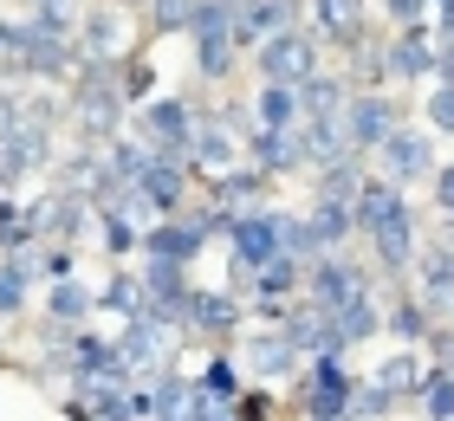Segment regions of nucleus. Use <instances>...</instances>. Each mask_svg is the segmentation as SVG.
<instances>
[{
    "label": "nucleus",
    "mask_w": 454,
    "mask_h": 421,
    "mask_svg": "<svg viewBox=\"0 0 454 421\" xmlns=\"http://www.w3.org/2000/svg\"><path fill=\"white\" fill-rule=\"evenodd\" d=\"M350 207H357V240H370L377 272L403 279V272L416 266V253H422V214H416V201H409V188H396L389 175H364Z\"/></svg>",
    "instance_id": "f257e3e1"
},
{
    "label": "nucleus",
    "mask_w": 454,
    "mask_h": 421,
    "mask_svg": "<svg viewBox=\"0 0 454 421\" xmlns=\"http://www.w3.org/2000/svg\"><path fill=\"white\" fill-rule=\"evenodd\" d=\"M247 58H254V72L273 78V84H305L312 72H325V33L305 19V27H286L273 39H260Z\"/></svg>",
    "instance_id": "f03ea898"
},
{
    "label": "nucleus",
    "mask_w": 454,
    "mask_h": 421,
    "mask_svg": "<svg viewBox=\"0 0 454 421\" xmlns=\"http://www.w3.org/2000/svg\"><path fill=\"white\" fill-rule=\"evenodd\" d=\"M227 260H234V285L247 292V279H254L260 266L286 260V240H279V207H240L234 221H227Z\"/></svg>",
    "instance_id": "7ed1b4c3"
},
{
    "label": "nucleus",
    "mask_w": 454,
    "mask_h": 421,
    "mask_svg": "<svg viewBox=\"0 0 454 421\" xmlns=\"http://www.w3.org/2000/svg\"><path fill=\"white\" fill-rule=\"evenodd\" d=\"M208 240H215V221H208V207H182V214H162L156 227H143V260L195 266Z\"/></svg>",
    "instance_id": "20e7f679"
},
{
    "label": "nucleus",
    "mask_w": 454,
    "mask_h": 421,
    "mask_svg": "<svg viewBox=\"0 0 454 421\" xmlns=\"http://www.w3.org/2000/svg\"><path fill=\"white\" fill-rule=\"evenodd\" d=\"M377 162H383V175L396 182V188H422V182H435V168H442V156H435V130H416V123H396L389 130V143L377 150Z\"/></svg>",
    "instance_id": "39448f33"
},
{
    "label": "nucleus",
    "mask_w": 454,
    "mask_h": 421,
    "mask_svg": "<svg viewBox=\"0 0 454 421\" xmlns=\"http://www.w3.org/2000/svg\"><path fill=\"white\" fill-rule=\"evenodd\" d=\"M195 123H201V111L189 97H143L137 104V136L150 143V150H162V156H189Z\"/></svg>",
    "instance_id": "423d86ee"
},
{
    "label": "nucleus",
    "mask_w": 454,
    "mask_h": 421,
    "mask_svg": "<svg viewBox=\"0 0 454 421\" xmlns=\"http://www.w3.org/2000/svg\"><path fill=\"white\" fill-rule=\"evenodd\" d=\"M396 123H409L403 117V97H389V91H350V104H344V136H350V150H357V156H377Z\"/></svg>",
    "instance_id": "0eeeda50"
},
{
    "label": "nucleus",
    "mask_w": 454,
    "mask_h": 421,
    "mask_svg": "<svg viewBox=\"0 0 454 421\" xmlns=\"http://www.w3.org/2000/svg\"><path fill=\"white\" fill-rule=\"evenodd\" d=\"M435 52H442L435 19L396 27V39L383 46V58H389V84H435Z\"/></svg>",
    "instance_id": "6e6552de"
},
{
    "label": "nucleus",
    "mask_w": 454,
    "mask_h": 421,
    "mask_svg": "<svg viewBox=\"0 0 454 421\" xmlns=\"http://www.w3.org/2000/svg\"><path fill=\"white\" fill-rule=\"evenodd\" d=\"M247 318H254V305H240L234 292H208V285H195L189 292V305H182V331L201 337V344H227L234 331H247Z\"/></svg>",
    "instance_id": "1a4fd4ad"
},
{
    "label": "nucleus",
    "mask_w": 454,
    "mask_h": 421,
    "mask_svg": "<svg viewBox=\"0 0 454 421\" xmlns=\"http://www.w3.org/2000/svg\"><path fill=\"white\" fill-rule=\"evenodd\" d=\"M78 46H85V58H98V66H117V58L130 52V0H98V7H85Z\"/></svg>",
    "instance_id": "9d476101"
},
{
    "label": "nucleus",
    "mask_w": 454,
    "mask_h": 421,
    "mask_svg": "<svg viewBox=\"0 0 454 421\" xmlns=\"http://www.w3.org/2000/svg\"><path fill=\"white\" fill-rule=\"evenodd\" d=\"M201 175L189 168V156H162V150H150V162H143V175H137V188H143V201L156 207V214H182L189 207V188H195Z\"/></svg>",
    "instance_id": "9b49d317"
},
{
    "label": "nucleus",
    "mask_w": 454,
    "mask_h": 421,
    "mask_svg": "<svg viewBox=\"0 0 454 421\" xmlns=\"http://www.w3.org/2000/svg\"><path fill=\"white\" fill-rule=\"evenodd\" d=\"M234 156H247L240 150V130L227 117H201L195 123V143H189V168L208 182V175H221V168H234Z\"/></svg>",
    "instance_id": "f8f14e48"
},
{
    "label": "nucleus",
    "mask_w": 454,
    "mask_h": 421,
    "mask_svg": "<svg viewBox=\"0 0 454 421\" xmlns=\"http://www.w3.org/2000/svg\"><path fill=\"white\" fill-rule=\"evenodd\" d=\"M247 370H254L260 376V383H286V376H299L305 370V356L293 350V337H286L279 324H266V331H254V337H247Z\"/></svg>",
    "instance_id": "ddd939ff"
},
{
    "label": "nucleus",
    "mask_w": 454,
    "mask_h": 421,
    "mask_svg": "<svg viewBox=\"0 0 454 421\" xmlns=\"http://www.w3.org/2000/svg\"><path fill=\"white\" fill-rule=\"evenodd\" d=\"M409 272H416V292L428 299V311L448 318V305H454V246H448V240H428Z\"/></svg>",
    "instance_id": "4468645a"
},
{
    "label": "nucleus",
    "mask_w": 454,
    "mask_h": 421,
    "mask_svg": "<svg viewBox=\"0 0 454 421\" xmlns=\"http://www.w3.org/2000/svg\"><path fill=\"white\" fill-rule=\"evenodd\" d=\"M364 13H370V0H312V27L325 33V46H338V52L364 46Z\"/></svg>",
    "instance_id": "2eb2a0df"
},
{
    "label": "nucleus",
    "mask_w": 454,
    "mask_h": 421,
    "mask_svg": "<svg viewBox=\"0 0 454 421\" xmlns=\"http://www.w3.org/2000/svg\"><path fill=\"white\" fill-rule=\"evenodd\" d=\"M39 279V246H13L0 253V324H13L27 311V292Z\"/></svg>",
    "instance_id": "dca6fc26"
},
{
    "label": "nucleus",
    "mask_w": 454,
    "mask_h": 421,
    "mask_svg": "<svg viewBox=\"0 0 454 421\" xmlns=\"http://www.w3.org/2000/svg\"><path fill=\"white\" fill-rule=\"evenodd\" d=\"M91 318H98V292L78 279V272L46 285V324L52 331H78V324H91Z\"/></svg>",
    "instance_id": "f3484780"
},
{
    "label": "nucleus",
    "mask_w": 454,
    "mask_h": 421,
    "mask_svg": "<svg viewBox=\"0 0 454 421\" xmlns=\"http://www.w3.org/2000/svg\"><path fill=\"white\" fill-rule=\"evenodd\" d=\"M305 221H312V234H318L325 253H344L350 240H357V207H350V195H312Z\"/></svg>",
    "instance_id": "a211bd4d"
},
{
    "label": "nucleus",
    "mask_w": 454,
    "mask_h": 421,
    "mask_svg": "<svg viewBox=\"0 0 454 421\" xmlns=\"http://www.w3.org/2000/svg\"><path fill=\"white\" fill-rule=\"evenodd\" d=\"M240 150L254 168H266V175H293L299 168V136L293 130H266V123H254V130L240 136Z\"/></svg>",
    "instance_id": "6ab92c4d"
},
{
    "label": "nucleus",
    "mask_w": 454,
    "mask_h": 421,
    "mask_svg": "<svg viewBox=\"0 0 454 421\" xmlns=\"http://www.w3.org/2000/svg\"><path fill=\"white\" fill-rule=\"evenodd\" d=\"M143 305H150V292H143V272H130V266H111V279L98 285V318L130 324V318H143Z\"/></svg>",
    "instance_id": "aec40b11"
},
{
    "label": "nucleus",
    "mask_w": 454,
    "mask_h": 421,
    "mask_svg": "<svg viewBox=\"0 0 454 421\" xmlns=\"http://www.w3.org/2000/svg\"><path fill=\"white\" fill-rule=\"evenodd\" d=\"M247 292H254V305H293L299 292H305V260H273V266H260L254 279H247Z\"/></svg>",
    "instance_id": "412c9836"
},
{
    "label": "nucleus",
    "mask_w": 454,
    "mask_h": 421,
    "mask_svg": "<svg viewBox=\"0 0 454 421\" xmlns=\"http://www.w3.org/2000/svg\"><path fill=\"white\" fill-rule=\"evenodd\" d=\"M383 331L396 337V344H416V350H422L428 337H435V311H428L422 292H403V299L383 311Z\"/></svg>",
    "instance_id": "4be33fe9"
},
{
    "label": "nucleus",
    "mask_w": 454,
    "mask_h": 421,
    "mask_svg": "<svg viewBox=\"0 0 454 421\" xmlns=\"http://www.w3.org/2000/svg\"><path fill=\"white\" fill-rule=\"evenodd\" d=\"M254 123H266V130H299V123H305V111H299V84L260 78V91H254Z\"/></svg>",
    "instance_id": "5701e85b"
},
{
    "label": "nucleus",
    "mask_w": 454,
    "mask_h": 421,
    "mask_svg": "<svg viewBox=\"0 0 454 421\" xmlns=\"http://www.w3.org/2000/svg\"><path fill=\"white\" fill-rule=\"evenodd\" d=\"M332 324H338V337H344V350H350V344H370V337L383 331V311H377V285H370V292H357L350 305H338V311H332Z\"/></svg>",
    "instance_id": "b1692460"
},
{
    "label": "nucleus",
    "mask_w": 454,
    "mask_h": 421,
    "mask_svg": "<svg viewBox=\"0 0 454 421\" xmlns=\"http://www.w3.org/2000/svg\"><path fill=\"white\" fill-rule=\"evenodd\" d=\"M98 253H105V266H123L130 253H143V227L130 214H98Z\"/></svg>",
    "instance_id": "393cba45"
},
{
    "label": "nucleus",
    "mask_w": 454,
    "mask_h": 421,
    "mask_svg": "<svg viewBox=\"0 0 454 421\" xmlns=\"http://www.w3.org/2000/svg\"><path fill=\"white\" fill-rule=\"evenodd\" d=\"M416 409H422V421H454V370H442V363L422 370Z\"/></svg>",
    "instance_id": "a878e982"
},
{
    "label": "nucleus",
    "mask_w": 454,
    "mask_h": 421,
    "mask_svg": "<svg viewBox=\"0 0 454 421\" xmlns=\"http://www.w3.org/2000/svg\"><path fill=\"white\" fill-rule=\"evenodd\" d=\"M195 383H201V389H215L221 402H234V395H240V363H234V350H215L208 363L195 370Z\"/></svg>",
    "instance_id": "bb28decb"
},
{
    "label": "nucleus",
    "mask_w": 454,
    "mask_h": 421,
    "mask_svg": "<svg viewBox=\"0 0 454 421\" xmlns=\"http://www.w3.org/2000/svg\"><path fill=\"white\" fill-rule=\"evenodd\" d=\"M279 240H286V253H293V260H305V266H312L318 260V234H312V221H305V214H293V207H279Z\"/></svg>",
    "instance_id": "cd10ccee"
},
{
    "label": "nucleus",
    "mask_w": 454,
    "mask_h": 421,
    "mask_svg": "<svg viewBox=\"0 0 454 421\" xmlns=\"http://www.w3.org/2000/svg\"><path fill=\"white\" fill-rule=\"evenodd\" d=\"M143 7H150V33H189L201 0H143Z\"/></svg>",
    "instance_id": "c85d7f7f"
},
{
    "label": "nucleus",
    "mask_w": 454,
    "mask_h": 421,
    "mask_svg": "<svg viewBox=\"0 0 454 421\" xmlns=\"http://www.w3.org/2000/svg\"><path fill=\"white\" fill-rule=\"evenodd\" d=\"M422 123L435 136H454V84H435V91L422 97Z\"/></svg>",
    "instance_id": "c756f323"
},
{
    "label": "nucleus",
    "mask_w": 454,
    "mask_h": 421,
    "mask_svg": "<svg viewBox=\"0 0 454 421\" xmlns=\"http://www.w3.org/2000/svg\"><path fill=\"white\" fill-rule=\"evenodd\" d=\"M72 272H78V253L66 246V240H46V246H39V279H72Z\"/></svg>",
    "instance_id": "7c9ffc66"
},
{
    "label": "nucleus",
    "mask_w": 454,
    "mask_h": 421,
    "mask_svg": "<svg viewBox=\"0 0 454 421\" xmlns=\"http://www.w3.org/2000/svg\"><path fill=\"white\" fill-rule=\"evenodd\" d=\"M273 383H260V389H240L234 395V421H273Z\"/></svg>",
    "instance_id": "2f4dec72"
},
{
    "label": "nucleus",
    "mask_w": 454,
    "mask_h": 421,
    "mask_svg": "<svg viewBox=\"0 0 454 421\" xmlns=\"http://www.w3.org/2000/svg\"><path fill=\"white\" fill-rule=\"evenodd\" d=\"M117 84H123V97H130V104H143V97H150V84H156L150 58H130V66L117 72Z\"/></svg>",
    "instance_id": "473e14b6"
},
{
    "label": "nucleus",
    "mask_w": 454,
    "mask_h": 421,
    "mask_svg": "<svg viewBox=\"0 0 454 421\" xmlns=\"http://www.w3.org/2000/svg\"><path fill=\"white\" fill-rule=\"evenodd\" d=\"M27 111H33V104L20 97L13 84H0V136H7V130H20V123H27Z\"/></svg>",
    "instance_id": "72a5a7b5"
},
{
    "label": "nucleus",
    "mask_w": 454,
    "mask_h": 421,
    "mask_svg": "<svg viewBox=\"0 0 454 421\" xmlns=\"http://www.w3.org/2000/svg\"><path fill=\"white\" fill-rule=\"evenodd\" d=\"M383 13L396 19V27H416V19H428L435 7H428V0H383Z\"/></svg>",
    "instance_id": "f704fd0d"
},
{
    "label": "nucleus",
    "mask_w": 454,
    "mask_h": 421,
    "mask_svg": "<svg viewBox=\"0 0 454 421\" xmlns=\"http://www.w3.org/2000/svg\"><path fill=\"white\" fill-rule=\"evenodd\" d=\"M428 188H435V207H442V221L454 214V156L435 168V182H428Z\"/></svg>",
    "instance_id": "c9c22d12"
},
{
    "label": "nucleus",
    "mask_w": 454,
    "mask_h": 421,
    "mask_svg": "<svg viewBox=\"0 0 454 421\" xmlns=\"http://www.w3.org/2000/svg\"><path fill=\"white\" fill-rule=\"evenodd\" d=\"M435 84H454V39H442V52H435Z\"/></svg>",
    "instance_id": "e433bc0d"
},
{
    "label": "nucleus",
    "mask_w": 454,
    "mask_h": 421,
    "mask_svg": "<svg viewBox=\"0 0 454 421\" xmlns=\"http://www.w3.org/2000/svg\"><path fill=\"white\" fill-rule=\"evenodd\" d=\"M33 7H66V13H72V0H33Z\"/></svg>",
    "instance_id": "4c0bfd02"
},
{
    "label": "nucleus",
    "mask_w": 454,
    "mask_h": 421,
    "mask_svg": "<svg viewBox=\"0 0 454 421\" xmlns=\"http://www.w3.org/2000/svg\"><path fill=\"white\" fill-rule=\"evenodd\" d=\"M428 7H435V13H442V7H454V0H428Z\"/></svg>",
    "instance_id": "58836bf2"
},
{
    "label": "nucleus",
    "mask_w": 454,
    "mask_h": 421,
    "mask_svg": "<svg viewBox=\"0 0 454 421\" xmlns=\"http://www.w3.org/2000/svg\"><path fill=\"white\" fill-rule=\"evenodd\" d=\"M162 421H189V415H162Z\"/></svg>",
    "instance_id": "ea45409f"
},
{
    "label": "nucleus",
    "mask_w": 454,
    "mask_h": 421,
    "mask_svg": "<svg viewBox=\"0 0 454 421\" xmlns=\"http://www.w3.org/2000/svg\"><path fill=\"white\" fill-rule=\"evenodd\" d=\"M448 331H454V305H448Z\"/></svg>",
    "instance_id": "a19ab883"
},
{
    "label": "nucleus",
    "mask_w": 454,
    "mask_h": 421,
    "mask_svg": "<svg viewBox=\"0 0 454 421\" xmlns=\"http://www.w3.org/2000/svg\"><path fill=\"white\" fill-rule=\"evenodd\" d=\"M0 195H7V188H0Z\"/></svg>",
    "instance_id": "79ce46f5"
}]
</instances>
